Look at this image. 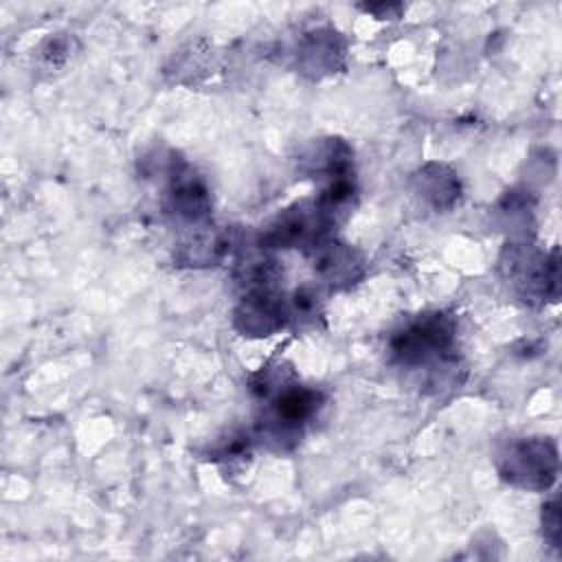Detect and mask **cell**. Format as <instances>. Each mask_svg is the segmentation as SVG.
Instances as JSON below:
<instances>
[{
  "instance_id": "1",
  "label": "cell",
  "mask_w": 562,
  "mask_h": 562,
  "mask_svg": "<svg viewBox=\"0 0 562 562\" xmlns=\"http://www.w3.org/2000/svg\"><path fill=\"white\" fill-rule=\"evenodd\" d=\"M454 347V323L443 314H424L391 336L393 360L404 369L443 367Z\"/></svg>"
},
{
  "instance_id": "2",
  "label": "cell",
  "mask_w": 562,
  "mask_h": 562,
  "mask_svg": "<svg viewBox=\"0 0 562 562\" xmlns=\"http://www.w3.org/2000/svg\"><path fill=\"white\" fill-rule=\"evenodd\" d=\"M503 481L522 490H547L558 474V450L542 437L512 439L496 457Z\"/></svg>"
},
{
  "instance_id": "3",
  "label": "cell",
  "mask_w": 562,
  "mask_h": 562,
  "mask_svg": "<svg viewBox=\"0 0 562 562\" xmlns=\"http://www.w3.org/2000/svg\"><path fill=\"white\" fill-rule=\"evenodd\" d=\"M334 224L323 215L316 200L285 209L259 237L261 248H314L331 235Z\"/></svg>"
},
{
  "instance_id": "4",
  "label": "cell",
  "mask_w": 562,
  "mask_h": 562,
  "mask_svg": "<svg viewBox=\"0 0 562 562\" xmlns=\"http://www.w3.org/2000/svg\"><path fill=\"white\" fill-rule=\"evenodd\" d=\"M290 316V301H285V296L274 285L252 288L246 290L235 310V327L244 336L261 338L281 329Z\"/></svg>"
},
{
  "instance_id": "5",
  "label": "cell",
  "mask_w": 562,
  "mask_h": 562,
  "mask_svg": "<svg viewBox=\"0 0 562 562\" xmlns=\"http://www.w3.org/2000/svg\"><path fill=\"white\" fill-rule=\"evenodd\" d=\"M169 187L165 193V209L178 220L184 222H202L211 213V193L206 184L189 171L184 165L178 167L171 162L169 167Z\"/></svg>"
},
{
  "instance_id": "6",
  "label": "cell",
  "mask_w": 562,
  "mask_h": 562,
  "mask_svg": "<svg viewBox=\"0 0 562 562\" xmlns=\"http://www.w3.org/2000/svg\"><path fill=\"white\" fill-rule=\"evenodd\" d=\"M310 252L314 257V270L331 285H351L362 274L358 252L351 246L336 241L331 235L318 241Z\"/></svg>"
},
{
  "instance_id": "7",
  "label": "cell",
  "mask_w": 562,
  "mask_h": 562,
  "mask_svg": "<svg viewBox=\"0 0 562 562\" xmlns=\"http://www.w3.org/2000/svg\"><path fill=\"white\" fill-rule=\"evenodd\" d=\"M415 189L417 193L428 200L435 209H448L459 200L461 187L454 171H450L443 165L430 162L415 176Z\"/></svg>"
},
{
  "instance_id": "8",
  "label": "cell",
  "mask_w": 562,
  "mask_h": 562,
  "mask_svg": "<svg viewBox=\"0 0 562 562\" xmlns=\"http://www.w3.org/2000/svg\"><path fill=\"white\" fill-rule=\"evenodd\" d=\"M338 33L336 31H314L307 33L301 40V66L303 70L321 72V70H331L336 68L338 57L342 55L338 48Z\"/></svg>"
},
{
  "instance_id": "9",
  "label": "cell",
  "mask_w": 562,
  "mask_h": 562,
  "mask_svg": "<svg viewBox=\"0 0 562 562\" xmlns=\"http://www.w3.org/2000/svg\"><path fill=\"white\" fill-rule=\"evenodd\" d=\"M542 529L544 538L558 547L560 544V512H558V498H551L542 507Z\"/></svg>"
}]
</instances>
